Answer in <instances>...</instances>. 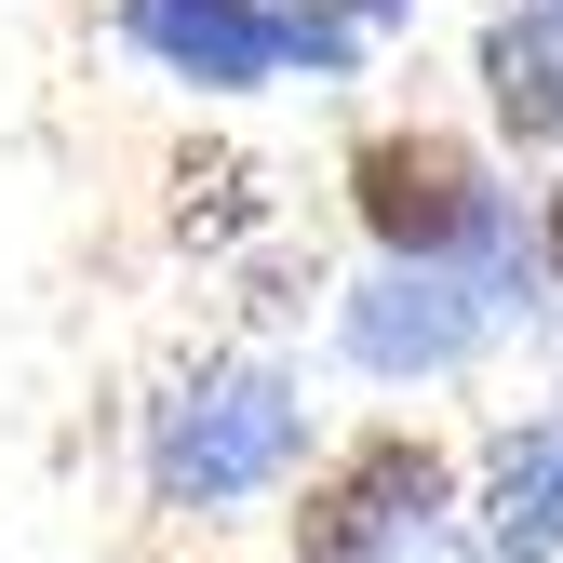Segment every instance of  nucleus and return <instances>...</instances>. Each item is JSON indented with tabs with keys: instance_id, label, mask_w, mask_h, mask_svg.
I'll return each mask as SVG.
<instances>
[{
	"instance_id": "obj_5",
	"label": "nucleus",
	"mask_w": 563,
	"mask_h": 563,
	"mask_svg": "<svg viewBox=\"0 0 563 563\" xmlns=\"http://www.w3.org/2000/svg\"><path fill=\"white\" fill-rule=\"evenodd\" d=\"M121 41L162 54L175 81L201 95H268L282 67H296V0H121Z\"/></svg>"
},
{
	"instance_id": "obj_7",
	"label": "nucleus",
	"mask_w": 563,
	"mask_h": 563,
	"mask_svg": "<svg viewBox=\"0 0 563 563\" xmlns=\"http://www.w3.org/2000/svg\"><path fill=\"white\" fill-rule=\"evenodd\" d=\"M483 95H497L510 134H563V0H510L497 41H483Z\"/></svg>"
},
{
	"instance_id": "obj_9",
	"label": "nucleus",
	"mask_w": 563,
	"mask_h": 563,
	"mask_svg": "<svg viewBox=\"0 0 563 563\" xmlns=\"http://www.w3.org/2000/svg\"><path fill=\"white\" fill-rule=\"evenodd\" d=\"M537 268H550V296H563V188L537 201Z\"/></svg>"
},
{
	"instance_id": "obj_8",
	"label": "nucleus",
	"mask_w": 563,
	"mask_h": 563,
	"mask_svg": "<svg viewBox=\"0 0 563 563\" xmlns=\"http://www.w3.org/2000/svg\"><path fill=\"white\" fill-rule=\"evenodd\" d=\"M416 0H296V41H309V67H349L376 27H402Z\"/></svg>"
},
{
	"instance_id": "obj_6",
	"label": "nucleus",
	"mask_w": 563,
	"mask_h": 563,
	"mask_svg": "<svg viewBox=\"0 0 563 563\" xmlns=\"http://www.w3.org/2000/svg\"><path fill=\"white\" fill-rule=\"evenodd\" d=\"M483 550L497 563H563V416L510 430L483 456Z\"/></svg>"
},
{
	"instance_id": "obj_2",
	"label": "nucleus",
	"mask_w": 563,
	"mask_h": 563,
	"mask_svg": "<svg viewBox=\"0 0 563 563\" xmlns=\"http://www.w3.org/2000/svg\"><path fill=\"white\" fill-rule=\"evenodd\" d=\"M510 296H523V242L389 255V282L349 296V363H376V376H443V363H470V349L510 322Z\"/></svg>"
},
{
	"instance_id": "obj_1",
	"label": "nucleus",
	"mask_w": 563,
	"mask_h": 563,
	"mask_svg": "<svg viewBox=\"0 0 563 563\" xmlns=\"http://www.w3.org/2000/svg\"><path fill=\"white\" fill-rule=\"evenodd\" d=\"M296 443H309V402L268 363H216V376H188L162 402L148 483H162V510H229V497H255V483L296 470Z\"/></svg>"
},
{
	"instance_id": "obj_4",
	"label": "nucleus",
	"mask_w": 563,
	"mask_h": 563,
	"mask_svg": "<svg viewBox=\"0 0 563 563\" xmlns=\"http://www.w3.org/2000/svg\"><path fill=\"white\" fill-rule=\"evenodd\" d=\"M443 510V443H416V430H363L322 483H309V510H296V563H389L402 537H430Z\"/></svg>"
},
{
	"instance_id": "obj_3",
	"label": "nucleus",
	"mask_w": 563,
	"mask_h": 563,
	"mask_svg": "<svg viewBox=\"0 0 563 563\" xmlns=\"http://www.w3.org/2000/svg\"><path fill=\"white\" fill-rule=\"evenodd\" d=\"M349 201H363V229L389 255H483V242H510V201L483 188V162L456 134H363Z\"/></svg>"
}]
</instances>
